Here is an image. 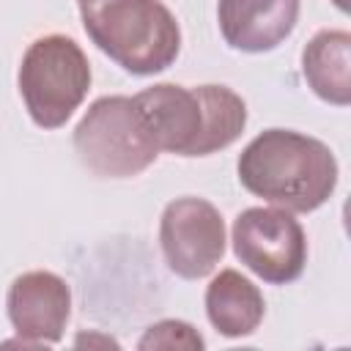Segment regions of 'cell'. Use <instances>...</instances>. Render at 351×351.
Masks as SVG:
<instances>
[{
  "label": "cell",
  "instance_id": "obj_5",
  "mask_svg": "<svg viewBox=\"0 0 351 351\" xmlns=\"http://www.w3.org/2000/svg\"><path fill=\"white\" fill-rule=\"evenodd\" d=\"M236 258L269 285H288L307 263V236L285 208H244L230 230Z\"/></svg>",
  "mask_w": 351,
  "mask_h": 351
},
{
  "label": "cell",
  "instance_id": "obj_11",
  "mask_svg": "<svg viewBox=\"0 0 351 351\" xmlns=\"http://www.w3.org/2000/svg\"><path fill=\"white\" fill-rule=\"evenodd\" d=\"M263 313V293L236 269H222L206 288V315L225 337L252 335L261 326Z\"/></svg>",
  "mask_w": 351,
  "mask_h": 351
},
{
  "label": "cell",
  "instance_id": "obj_8",
  "mask_svg": "<svg viewBox=\"0 0 351 351\" xmlns=\"http://www.w3.org/2000/svg\"><path fill=\"white\" fill-rule=\"evenodd\" d=\"M154 145L178 156H197L203 137V104L195 88L159 82L132 96Z\"/></svg>",
  "mask_w": 351,
  "mask_h": 351
},
{
  "label": "cell",
  "instance_id": "obj_2",
  "mask_svg": "<svg viewBox=\"0 0 351 351\" xmlns=\"http://www.w3.org/2000/svg\"><path fill=\"white\" fill-rule=\"evenodd\" d=\"M88 38L123 71L148 77L170 69L181 30L162 0H80Z\"/></svg>",
  "mask_w": 351,
  "mask_h": 351
},
{
  "label": "cell",
  "instance_id": "obj_13",
  "mask_svg": "<svg viewBox=\"0 0 351 351\" xmlns=\"http://www.w3.org/2000/svg\"><path fill=\"white\" fill-rule=\"evenodd\" d=\"M203 346H206V340L197 335V329L192 324L176 321V318H165V321L148 326L145 335L137 343L140 351H151V348H186V351H197Z\"/></svg>",
  "mask_w": 351,
  "mask_h": 351
},
{
  "label": "cell",
  "instance_id": "obj_3",
  "mask_svg": "<svg viewBox=\"0 0 351 351\" xmlns=\"http://www.w3.org/2000/svg\"><path fill=\"white\" fill-rule=\"evenodd\" d=\"M16 80L33 123L60 129L90 88V63L74 38L49 33L25 49Z\"/></svg>",
  "mask_w": 351,
  "mask_h": 351
},
{
  "label": "cell",
  "instance_id": "obj_9",
  "mask_svg": "<svg viewBox=\"0 0 351 351\" xmlns=\"http://www.w3.org/2000/svg\"><path fill=\"white\" fill-rule=\"evenodd\" d=\"M219 33L239 52H269L296 27L299 0H219Z\"/></svg>",
  "mask_w": 351,
  "mask_h": 351
},
{
  "label": "cell",
  "instance_id": "obj_7",
  "mask_svg": "<svg viewBox=\"0 0 351 351\" xmlns=\"http://www.w3.org/2000/svg\"><path fill=\"white\" fill-rule=\"evenodd\" d=\"M5 310L19 337L33 346H55L60 343L71 315L69 282L55 271H25L11 282Z\"/></svg>",
  "mask_w": 351,
  "mask_h": 351
},
{
  "label": "cell",
  "instance_id": "obj_1",
  "mask_svg": "<svg viewBox=\"0 0 351 351\" xmlns=\"http://www.w3.org/2000/svg\"><path fill=\"white\" fill-rule=\"evenodd\" d=\"M241 186L291 214L324 206L337 186V159L332 148L310 134L266 129L239 156Z\"/></svg>",
  "mask_w": 351,
  "mask_h": 351
},
{
  "label": "cell",
  "instance_id": "obj_6",
  "mask_svg": "<svg viewBox=\"0 0 351 351\" xmlns=\"http://www.w3.org/2000/svg\"><path fill=\"white\" fill-rule=\"evenodd\" d=\"M159 244L173 274L203 280L225 255L222 214L203 197H176L162 211Z\"/></svg>",
  "mask_w": 351,
  "mask_h": 351
},
{
  "label": "cell",
  "instance_id": "obj_15",
  "mask_svg": "<svg viewBox=\"0 0 351 351\" xmlns=\"http://www.w3.org/2000/svg\"><path fill=\"white\" fill-rule=\"evenodd\" d=\"M332 3H335V5H337V8H340V11H343V14H346V11H348V0H332Z\"/></svg>",
  "mask_w": 351,
  "mask_h": 351
},
{
  "label": "cell",
  "instance_id": "obj_10",
  "mask_svg": "<svg viewBox=\"0 0 351 351\" xmlns=\"http://www.w3.org/2000/svg\"><path fill=\"white\" fill-rule=\"evenodd\" d=\"M302 74L310 90L335 104H351V33L318 30L302 49Z\"/></svg>",
  "mask_w": 351,
  "mask_h": 351
},
{
  "label": "cell",
  "instance_id": "obj_14",
  "mask_svg": "<svg viewBox=\"0 0 351 351\" xmlns=\"http://www.w3.org/2000/svg\"><path fill=\"white\" fill-rule=\"evenodd\" d=\"M90 346V343H101V346H118L112 337H101V335H80L77 340H74V346Z\"/></svg>",
  "mask_w": 351,
  "mask_h": 351
},
{
  "label": "cell",
  "instance_id": "obj_12",
  "mask_svg": "<svg viewBox=\"0 0 351 351\" xmlns=\"http://www.w3.org/2000/svg\"><path fill=\"white\" fill-rule=\"evenodd\" d=\"M195 90L203 104V137L197 156H208L241 137L247 126V104L225 85H197Z\"/></svg>",
  "mask_w": 351,
  "mask_h": 351
},
{
  "label": "cell",
  "instance_id": "obj_4",
  "mask_svg": "<svg viewBox=\"0 0 351 351\" xmlns=\"http://www.w3.org/2000/svg\"><path fill=\"white\" fill-rule=\"evenodd\" d=\"M74 151L99 178L140 176L159 156L132 96L96 99L74 126Z\"/></svg>",
  "mask_w": 351,
  "mask_h": 351
}]
</instances>
